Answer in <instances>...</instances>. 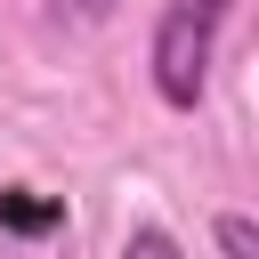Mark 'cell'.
I'll use <instances>...</instances> for the list:
<instances>
[{
	"instance_id": "cell-1",
	"label": "cell",
	"mask_w": 259,
	"mask_h": 259,
	"mask_svg": "<svg viewBox=\"0 0 259 259\" xmlns=\"http://www.w3.org/2000/svg\"><path fill=\"white\" fill-rule=\"evenodd\" d=\"M219 24H227V0H170L162 8V24H154V89H162V105L186 113L202 97Z\"/></svg>"
},
{
	"instance_id": "cell-3",
	"label": "cell",
	"mask_w": 259,
	"mask_h": 259,
	"mask_svg": "<svg viewBox=\"0 0 259 259\" xmlns=\"http://www.w3.org/2000/svg\"><path fill=\"white\" fill-rule=\"evenodd\" d=\"M219 251H227V259H259V227H251L243 210H227V219H219Z\"/></svg>"
},
{
	"instance_id": "cell-4",
	"label": "cell",
	"mask_w": 259,
	"mask_h": 259,
	"mask_svg": "<svg viewBox=\"0 0 259 259\" xmlns=\"http://www.w3.org/2000/svg\"><path fill=\"white\" fill-rule=\"evenodd\" d=\"M121 259H186V251H178V243H170L162 227H138V235L121 243Z\"/></svg>"
},
{
	"instance_id": "cell-2",
	"label": "cell",
	"mask_w": 259,
	"mask_h": 259,
	"mask_svg": "<svg viewBox=\"0 0 259 259\" xmlns=\"http://www.w3.org/2000/svg\"><path fill=\"white\" fill-rule=\"evenodd\" d=\"M57 219H65V210H57V202H40L32 186H0V227H8V235H49Z\"/></svg>"
},
{
	"instance_id": "cell-5",
	"label": "cell",
	"mask_w": 259,
	"mask_h": 259,
	"mask_svg": "<svg viewBox=\"0 0 259 259\" xmlns=\"http://www.w3.org/2000/svg\"><path fill=\"white\" fill-rule=\"evenodd\" d=\"M113 8H121V0H73V16H89V24H105Z\"/></svg>"
}]
</instances>
